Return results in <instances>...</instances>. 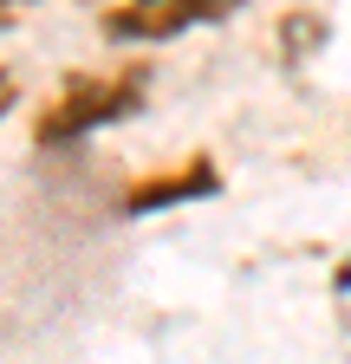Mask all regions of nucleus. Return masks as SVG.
I'll return each mask as SVG.
<instances>
[{"label":"nucleus","instance_id":"39448f33","mask_svg":"<svg viewBox=\"0 0 351 364\" xmlns=\"http://www.w3.org/2000/svg\"><path fill=\"white\" fill-rule=\"evenodd\" d=\"M26 7H39V0H0V26H14V20H20Z\"/></svg>","mask_w":351,"mask_h":364},{"label":"nucleus","instance_id":"f257e3e1","mask_svg":"<svg viewBox=\"0 0 351 364\" xmlns=\"http://www.w3.org/2000/svg\"><path fill=\"white\" fill-rule=\"evenodd\" d=\"M137 98H144V65H124V72H72L53 98H46V111H39L33 144L39 150H59V144H72V136H92V130L117 124L124 111H137Z\"/></svg>","mask_w":351,"mask_h":364},{"label":"nucleus","instance_id":"f03ea898","mask_svg":"<svg viewBox=\"0 0 351 364\" xmlns=\"http://www.w3.org/2000/svg\"><path fill=\"white\" fill-rule=\"evenodd\" d=\"M247 0H111L104 7V39L117 46H144V39H176L189 26H208V20H228Z\"/></svg>","mask_w":351,"mask_h":364},{"label":"nucleus","instance_id":"20e7f679","mask_svg":"<svg viewBox=\"0 0 351 364\" xmlns=\"http://www.w3.org/2000/svg\"><path fill=\"white\" fill-rule=\"evenodd\" d=\"M14 98H20V78H14L7 65H0V117H7V111H14Z\"/></svg>","mask_w":351,"mask_h":364},{"label":"nucleus","instance_id":"7ed1b4c3","mask_svg":"<svg viewBox=\"0 0 351 364\" xmlns=\"http://www.w3.org/2000/svg\"><path fill=\"white\" fill-rule=\"evenodd\" d=\"M208 182H215V169H208V163H195L189 176H163V182H144L130 208H156L163 196H189V189H208Z\"/></svg>","mask_w":351,"mask_h":364}]
</instances>
